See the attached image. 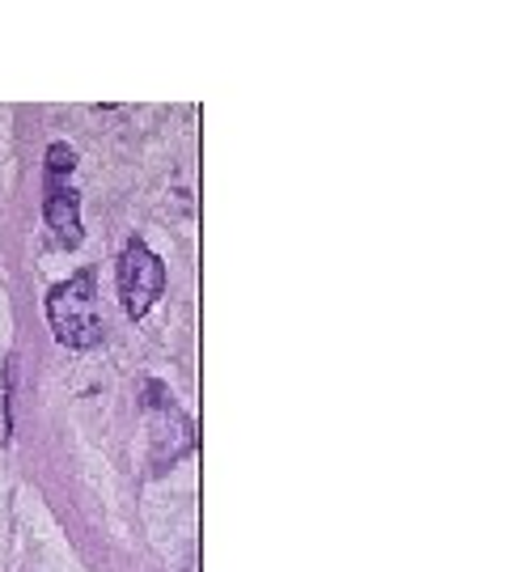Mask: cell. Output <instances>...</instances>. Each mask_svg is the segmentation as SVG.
<instances>
[{"instance_id": "1", "label": "cell", "mask_w": 508, "mask_h": 572, "mask_svg": "<svg viewBox=\"0 0 508 572\" xmlns=\"http://www.w3.org/2000/svg\"><path fill=\"white\" fill-rule=\"evenodd\" d=\"M47 323L55 344L64 348H94L102 339V314H98V280L94 268H80L68 280L47 289Z\"/></svg>"}, {"instance_id": "2", "label": "cell", "mask_w": 508, "mask_h": 572, "mask_svg": "<svg viewBox=\"0 0 508 572\" xmlns=\"http://www.w3.org/2000/svg\"><path fill=\"white\" fill-rule=\"evenodd\" d=\"M140 411H144L149 436H153V445H149V466H153V475H161L165 466H174L179 458H187L191 450H195V424H191L187 411H179L174 395H170L165 381H158V378L144 381Z\"/></svg>"}, {"instance_id": "3", "label": "cell", "mask_w": 508, "mask_h": 572, "mask_svg": "<svg viewBox=\"0 0 508 572\" xmlns=\"http://www.w3.org/2000/svg\"><path fill=\"white\" fill-rule=\"evenodd\" d=\"M115 280H119L123 314L128 319H144L158 305L161 293H165V263H161V255L153 246L132 238V242L123 246V255H119Z\"/></svg>"}, {"instance_id": "4", "label": "cell", "mask_w": 508, "mask_h": 572, "mask_svg": "<svg viewBox=\"0 0 508 572\" xmlns=\"http://www.w3.org/2000/svg\"><path fill=\"white\" fill-rule=\"evenodd\" d=\"M43 220L52 229V242L60 250H77L85 242L80 229V195L68 179H43Z\"/></svg>"}, {"instance_id": "5", "label": "cell", "mask_w": 508, "mask_h": 572, "mask_svg": "<svg viewBox=\"0 0 508 572\" xmlns=\"http://www.w3.org/2000/svg\"><path fill=\"white\" fill-rule=\"evenodd\" d=\"M77 170V149L68 140H55L47 144V158H43V179H73Z\"/></svg>"}]
</instances>
